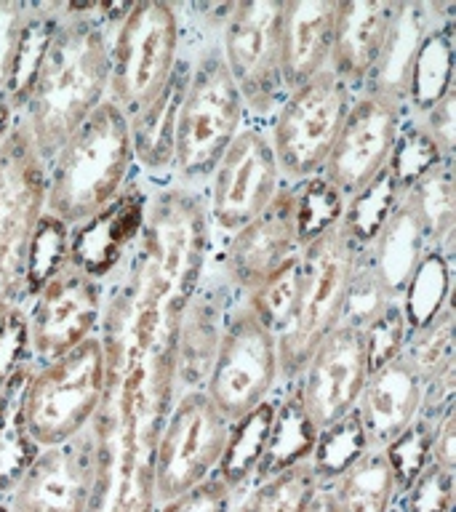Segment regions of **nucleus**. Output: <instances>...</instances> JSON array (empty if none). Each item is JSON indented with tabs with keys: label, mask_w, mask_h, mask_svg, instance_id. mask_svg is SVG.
I'll return each instance as SVG.
<instances>
[{
	"label": "nucleus",
	"mask_w": 456,
	"mask_h": 512,
	"mask_svg": "<svg viewBox=\"0 0 456 512\" xmlns=\"http://www.w3.org/2000/svg\"><path fill=\"white\" fill-rule=\"evenodd\" d=\"M128 8L131 3H59L62 19L19 115L46 163L107 102L110 35Z\"/></svg>",
	"instance_id": "obj_1"
},
{
	"label": "nucleus",
	"mask_w": 456,
	"mask_h": 512,
	"mask_svg": "<svg viewBox=\"0 0 456 512\" xmlns=\"http://www.w3.org/2000/svg\"><path fill=\"white\" fill-rule=\"evenodd\" d=\"M134 171L128 115L107 99L46 163V211L67 227L80 224L118 198Z\"/></svg>",
	"instance_id": "obj_2"
},
{
	"label": "nucleus",
	"mask_w": 456,
	"mask_h": 512,
	"mask_svg": "<svg viewBox=\"0 0 456 512\" xmlns=\"http://www.w3.org/2000/svg\"><path fill=\"white\" fill-rule=\"evenodd\" d=\"M211 222L203 195L179 184L150 190V206L134 259L160 304L179 315L206 275Z\"/></svg>",
	"instance_id": "obj_3"
},
{
	"label": "nucleus",
	"mask_w": 456,
	"mask_h": 512,
	"mask_svg": "<svg viewBox=\"0 0 456 512\" xmlns=\"http://www.w3.org/2000/svg\"><path fill=\"white\" fill-rule=\"evenodd\" d=\"M248 123L246 107L230 72L224 67L219 40L195 51L190 86L176 123L171 184L187 190H206L224 150Z\"/></svg>",
	"instance_id": "obj_4"
},
{
	"label": "nucleus",
	"mask_w": 456,
	"mask_h": 512,
	"mask_svg": "<svg viewBox=\"0 0 456 512\" xmlns=\"http://www.w3.org/2000/svg\"><path fill=\"white\" fill-rule=\"evenodd\" d=\"M358 256L360 248L342 224L299 248L294 310L278 334L280 382H294L312 350L339 326L344 291Z\"/></svg>",
	"instance_id": "obj_5"
},
{
	"label": "nucleus",
	"mask_w": 456,
	"mask_h": 512,
	"mask_svg": "<svg viewBox=\"0 0 456 512\" xmlns=\"http://www.w3.org/2000/svg\"><path fill=\"white\" fill-rule=\"evenodd\" d=\"M184 51L174 0H136L110 35V91L128 118L150 104Z\"/></svg>",
	"instance_id": "obj_6"
},
{
	"label": "nucleus",
	"mask_w": 456,
	"mask_h": 512,
	"mask_svg": "<svg viewBox=\"0 0 456 512\" xmlns=\"http://www.w3.org/2000/svg\"><path fill=\"white\" fill-rule=\"evenodd\" d=\"M107 390V355L99 334L75 350L35 366L24 392L27 430L40 448L91 427Z\"/></svg>",
	"instance_id": "obj_7"
},
{
	"label": "nucleus",
	"mask_w": 456,
	"mask_h": 512,
	"mask_svg": "<svg viewBox=\"0 0 456 512\" xmlns=\"http://www.w3.org/2000/svg\"><path fill=\"white\" fill-rule=\"evenodd\" d=\"M46 214V160L22 120L0 144V312L24 307V270Z\"/></svg>",
	"instance_id": "obj_8"
},
{
	"label": "nucleus",
	"mask_w": 456,
	"mask_h": 512,
	"mask_svg": "<svg viewBox=\"0 0 456 512\" xmlns=\"http://www.w3.org/2000/svg\"><path fill=\"white\" fill-rule=\"evenodd\" d=\"M352 99L355 91L331 70L286 91L267 123L283 184H296L323 171Z\"/></svg>",
	"instance_id": "obj_9"
},
{
	"label": "nucleus",
	"mask_w": 456,
	"mask_h": 512,
	"mask_svg": "<svg viewBox=\"0 0 456 512\" xmlns=\"http://www.w3.org/2000/svg\"><path fill=\"white\" fill-rule=\"evenodd\" d=\"M283 0L235 3L219 35L224 67L238 88L248 120L267 126L286 96L280 70Z\"/></svg>",
	"instance_id": "obj_10"
},
{
	"label": "nucleus",
	"mask_w": 456,
	"mask_h": 512,
	"mask_svg": "<svg viewBox=\"0 0 456 512\" xmlns=\"http://www.w3.org/2000/svg\"><path fill=\"white\" fill-rule=\"evenodd\" d=\"M278 384V336L262 326L243 304L235 302L203 392L227 422H235L270 398Z\"/></svg>",
	"instance_id": "obj_11"
},
{
	"label": "nucleus",
	"mask_w": 456,
	"mask_h": 512,
	"mask_svg": "<svg viewBox=\"0 0 456 512\" xmlns=\"http://www.w3.org/2000/svg\"><path fill=\"white\" fill-rule=\"evenodd\" d=\"M230 422L203 390L176 392L155 446L152 494L166 502L211 478L222 459Z\"/></svg>",
	"instance_id": "obj_12"
},
{
	"label": "nucleus",
	"mask_w": 456,
	"mask_h": 512,
	"mask_svg": "<svg viewBox=\"0 0 456 512\" xmlns=\"http://www.w3.org/2000/svg\"><path fill=\"white\" fill-rule=\"evenodd\" d=\"M283 187L267 126L248 120L224 150L208 179L206 211L211 230L232 235L270 206Z\"/></svg>",
	"instance_id": "obj_13"
},
{
	"label": "nucleus",
	"mask_w": 456,
	"mask_h": 512,
	"mask_svg": "<svg viewBox=\"0 0 456 512\" xmlns=\"http://www.w3.org/2000/svg\"><path fill=\"white\" fill-rule=\"evenodd\" d=\"M107 288L75 264L64 262L32 296L27 310L30 347L35 366L75 350L99 334Z\"/></svg>",
	"instance_id": "obj_14"
},
{
	"label": "nucleus",
	"mask_w": 456,
	"mask_h": 512,
	"mask_svg": "<svg viewBox=\"0 0 456 512\" xmlns=\"http://www.w3.org/2000/svg\"><path fill=\"white\" fill-rule=\"evenodd\" d=\"M408 118L406 104L374 91H358L320 174L350 198L390 163Z\"/></svg>",
	"instance_id": "obj_15"
},
{
	"label": "nucleus",
	"mask_w": 456,
	"mask_h": 512,
	"mask_svg": "<svg viewBox=\"0 0 456 512\" xmlns=\"http://www.w3.org/2000/svg\"><path fill=\"white\" fill-rule=\"evenodd\" d=\"M99 478L94 427L64 443L40 448L8 491V512H88Z\"/></svg>",
	"instance_id": "obj_16"
},
{
	"label": "nucleus",
	"mask_w": 456,
	"mask_h": 512,
	"mask_svg": "<svg viewBox=\"0 0 456 512\" xmlns=\"http://www.w3.org/2000/svg\"><path fill=\"white\" fill-rule=\"evenodd\" d=\"M299 248L302 246L296 238L294 203L283 184L262 214H256L238 232L224 238L222 251L214 259V270L240 299L291 262Z\"/></svg>",
	"instance_id": "obj_17"
},
{
	"label": "nucleus",
	"mask_w": 456,
	"mask_h": 512,
	"mask_svg": "<svg viewBox=\"0 0 456 512\" xmlns=\"http://www.w3.org/2000/svg\"><path fill=\"white\" fill-rule=\"evenodd\" d=\"M366 379L368 363L363 336L355 328L336 326L312 350L294 379V387L315 427L326 430L328 424H334L358 406Z\"/></svg>",
	"instance_id": "obj_18"
},
{
	"label": "nucleus",
	"mask_w": 456,
	"mask_h": 512,
	"mask_svg": "<svg viewBox=\"0 0 456 512\" xmlns=\"http://www.w3.org/2000/svg\"><path fill=\"white\" fill-rule=\"evenodd\" d=\"M147 206H150V187L136 174L126 184V190L102 211H96L80 224H72L67 262L102 283L118 275L142 238Z\"/></svg>",
	"instance_id": "obj_19"
},
{
	"label": "nucleus",
	"mask_w": 456,
	"mask_h": 512,
	"mask_svg": "<svg viewBox=\"0 0 456 512\" xmlns=\"http://www.w3.org/2000/svg\"><path fill=\"white\" fill-rule=\"evenodd\" d=\"M238 302L216 270L203 275L198 288L184 302L174 326V382L176 392L203 390L222 342L227 315Z\"/></svg>",
	"instance_id": "obj_20"
},
{
	"label": "nucleus",
	"mask_w": 456,
	"mask_h": 512,
	"mask_svg": "<svg viewBox=\"0 0 456 512\" xmlns=\"http://www.w3.org/2000/svg\"><path fill=\"white\" fill-rule=\"evenodd\" d=\"M195 51L192 54L182 51L171 78L166 80V86L160 88L158 96L128 118L136 171H142L147 179H152L155 187L168 184V179H171L176 123H179V110H182L184 94L190 86Z\"/></svg>",
	"instance_id": "obj_21"
},
{
	"label": "nucleus",
	"mask_w": 456,
	"mask_h": 512,
	"mask_svg": "<svg viewBox=\"0 0 456 512\" xmlns=\"http://www.w3.org/2000/svg\"><path fill=\"white\" fill-rule=\"evenodd\" d=\"M395 0H336L328 70L358 94L371 78L390 30Z\"/></svg>",
	"instance_id": "obj_22"
},
{
	"label": "nucleus",
	"mask_w": 456,
	"mask_h": 512,
	"mask_svg": "<svg viewBox=\"0 0 456 512\" xmlns=\"http://www.w3.org/2000/svg\"><path fill=\"white\" fill-rule=\"evenodd\" d=\"M336 0H283L280 70L286 91L328 70Z\"/></svg>",
	"instance_id": "obj_23"
},
{
	"label": "nucleus",
	"mask_w": 456,
	"mask_h": 512,
	"mask_svg": "<svg viewBox=\"0 0 456 512\" xmlns=\"http://www.w3.org/2000/svg\"><path fill=\"white\" fill-rule=\"evenodd\" d=\"M422 406V379L403 358L384 363L371 371L358 398V411L368 448H384L398 438L419 416Z\"/></svg>",
	"instance_id": "obj_24"
},
{
	"label": "nucleus",
	"mask_w": 456,
	"mask_h": 512,
	"mask_svg": "<svg viewBox=\"0 0 456 512\" xmlns=\"http://www.w3.org/2000/svg\"><path fill=\"white\" fill-rule=\"evenodd\" d=\"M435 19H438L435 0H395L390 30H387L376 67L363 91L384 94L406 104L408 80H411L416 54H419Z\"/></svg>",
	"instance_id": "obj_25"
},
{
	"label": "nucleus",
	"mask_w": 456,
	"mask_h": 512,
	"mask_svg": "<svg viewBox=\"0 0 456 512\" xmlns=\"http://www.w3.org/2000/svg\"><path fill=\"white\" fill-rule=\"evenodd\" d=\"M438 19L416 54L406 91L408 115H419L456 88V0H435Z\"/></svg>",
	"instance_id": "obj_26"
},
{
	"label": "nucleus",
	"mask_w": 456,
	"mask_h": 512,
	"mask_svg": "<svg viewBox=\"0 0 456 512\" xmlns=\"http://www.w3.org/2000/svg\"><path fill=\"white\" fill-rule=\"evenodd\" d=\"M427 251H430V243L403 200L390 216V222L384 224L382 232L371 240V246L363 248V256L376 272V278L382 280L390 299L398 302Z\"/></svg>",
	"instance_id": "obj_27"
},
{
	"label": "nucleus",
	"mask_w": 456,
	"mask_h": 512,
	"mask_svg": "<svg viewBox=\"0 0 456 512\" xmlns=\"http://www.w3.org/2000/svg\"><path fill=\"white\" fill-rule=\"evenodd\" d=\"M318 432L320 430L312 422V416L307 414V408L302 406V400L296 395L294 382H280L270 438H267V448H264L254 483L307 462L312 448H315V440H318Z\"/></svg>",
	"instance_id": "obj_28"
},
{
	"label": "nucleus",
	"mask_w": 456,
	"mask_h": 512,
	"mask_svg": "<svg viewBox=\"0 0 456 512\" xmlns=\"http://www.w3.org/2000/svg\"><path fill=\"white\" fill-rule=\"evenodd\" d=\"M278 390L272 392L267 400H262L259 406L251 408L248 414H243L240 419L230 422L227 440H224L222 459L216 464L214 478L222 480L224 486L230 488L235 496L243 494V491L254 483V475L256 470H259V462H262L264 448H267V438H270Z\"/></svg>",
	"instance_id": "obj_29"
},
{
	"label": "nucleus",
	"mask_w": 456,
	"mask_h": 512,
	"mask_svg": "<svg viewBox=\"0 0 456 512\" xmlns=\"http://www.w3.org/2000/svg\"><path fill=\"white\" fill-rule=\"evenodd\" d=\"M406 206L416 216L430 248H443L456 254V179L454 158L430 168L416 179L403 195Z\"/></svg>",
	"instance_id": "obj_30"
},
{
	"label": "nucleus",
	"mask_w": 456,
	"mask_h": 512,
	"mask_svg": "<svg viewBox=\"0 0 456 512\" xmlns=\"http://www.w3.org/2000/svg\"><path fill=\"white\" fill-rule=\"evenodd\" d=\"M32 366L19 368L0 387V494H8L38 456L40 446L32 440L24 416V392L30 384Z\"/></svg>",
	"instance_id": "obj_31"
},
{
	"label": "nucleus",
	"mask_w": 456,
	"mask_h": 512,
	"mask_svg": "<svg viewBox=\"0 0 456 512\" xmlns=\"http://www.w3.org/2000/svg\"><path fill=\"white\" fill-rule=\"evenodd\" d=\"M336 512H392L400 488L382 448H368L350 470L328 486Z\"/></svg>",
	"instance_id": "obj_32"
},
{
	"label": "nucleus",
	"mask_w": 456,
	"mask_h": 512,
	"mask_svg": "<svg viewBox=\"0 0 456 512\" xmlns=\"http://www.w3.org/2000/svg\"><path fill=\"white\" fill-rule=\"evenodd\" d=\"M59 19H62L59 3H27L6 88V99L14 107L16 115H22L27 94H30L32 83H35L40 64H43L48 43H51L56 27H59Z\"/></svg>",
	"instance_id": "obj_33"
},
{
	"label": "nucleus",
	"mask_w": 456,
	"mask_h": 512,
	"mask_svg": "<svg viewBox=\"0 0 456 512\" xmlns=\"http://www.w3.org/2000/svg\"><path fill=\"white\" fill-rule=\"evenodd\" d=\"M398 302L406 315L408 331L454 304V254L443 248H430Z\"/></svg>",
	"instance_id": "obj_34"
},
{
	"label": "nucleus",
	"mask_w": 456,
	"mask_h": 512,
	"mask_svg": "<svg viewBox=\"0 0 456 512\" xmlns=\"http://www.w3.org/2000/svg\"><path fill=\"white\" fill-rule=\"evenodd\" d=\"M400 203H403V190L384 168L382 174L374 176L366 187H360L355 195L347 198L339 224L355 246L366 248L382 232L384 224L390 222V216L395 214Z\"/></svg>",
	"instance_id": "obj_35"
},
{
	"label": "nucleus",
	"mask_w": 456,
	"mask_h": 512,
	"mask_svg": "<svg viewBox=\"0 0 456 512\" xmlns=\"http://www.w3.org/2000/svg\"><path fill=\"white\" fill-rule=\"evenodd\" d=\"M368 451L366 432L360 424L358 411L352 408L350 414L328 424L326 430L318 432L315 448H312L310 464L312 475L318 480V486H331L342 472H347L360 456Z\"/></svg>",
	"instance_id": "obj_36"
},
{
	"label": "nucleus",
	"mask_w": 456,
	"mask_h": 512,
	"mask_svg": "<svg viewBox=\"0 0 456 512\" xmlns=\"http://www.w3.org/2000/svg\"><path fill=\"white\" fill-rule=\"evenodd\" d=\"M286 187L288 195H291V203H294L299 246H307L310 240H315L318 235H323V232L342 222L347 198L323 174H315L296 184H286Z\"/></svg>",
	"instance_id": "obj_37"
},
{
	"label": "nucleus",
	"mask_w": 456,
	"mask_h": 512,
	"mask_svg": "<svg viewBox=\"0 0 456 512\" xmlns=\"http://www.w3.org/2000/svg\"><path fill=\"white\" fill-rule=\"evenodd\" d=\"M456 310L454 304H448L443 310L430 318L422 326H416L408 331L406 344H403V352L400 358L406 360L408 366L414 368L416 376L427 382L430 376H435L438 371L454 363L456 360Z\"/></svg>",
	"instance_id": "obj_38"
},
{
	"label": "nucleus",
	"mask_w": 456,
	"mask_h": 512,
	"mask_svg": "<svg viewBox=\"0 0 456 512\" xmlns=\"http://www.w3.org/2000/svg\"><path fill=\"white\" fill-rule=\"evenodd\" d=\"M315 488L318 480L312 475L310 464H296L280 475L251 483L240 494V502L232 512H302Z\"/></svg>",
	"instance_id": "obj_39"
},
{
	"label": "nucleus",
	"mask_w": 456,
	"mask_h": 512,
	"mask_svg": "<svg viewBox=\"0 0 456 512\" xmlns=\"http://www.w3.org/2000/svg\"><path fill=\"white\" fill-rule=\"evenodd\" d=\"M296 280H299V254L280 267L278 272H272L270 278L259 283L254 291H248L246 296H240L238 302L254 315L262 326H267L272 334L278 336L286 328L291 310H294L296 296Z\"/></svg>",
	"instance_id": "obj_40"
},
{
	"label": "nucleus",
	"mask_w": 456,
	"mask_h": 512,
	"mask_svg": "<svg viewBox=\"0 0 456 512\" xmlns=\"http://www.w3.org/2000/svg\"><path fill=\"white\" fill-rule=\"evenodd\" d=\"M67 248H70V227L59 222L56 216H40L38 230L32 238L30 256H27V270H24V307L32 302V296L46 286V280L67 262Z\"/></svg>",
	"instance_id": "obj_41"
},
{
	"label": "nucleus",
	"mask_w": 456,
	"mask_h": 512,
	"mask_svg": "<svg viewBox=\"0 0 456 512\" xmlns=\"http://www.w3.org/2000/svg\"><path fill=\"white\" fill-rule=\"evenodd\" d=\"M443 160H448L446 155L432 144L430 136L424 134L422 128L416 126V120L408 115L403 128H400L398 142H395V150H392L390 163H387V171H390L392 179L400 184V190L406 195V190L416 179H422L430 168H435Z\"/></svg>",
	"instance_id": "obj_42"
},
{
	"label": "nucleus",
	"mask_w": 456,
	"mask_h": 512,
	"mask_svg": "<svg viewBox=\"0 0 456 512\" xmlns=\"http://www.w3.org/2000/svg\"><path fill=\"white\" fill-rule=\"evenodd\" d=\"M390 302H395V299H390V294L384 291L382 280L376 278V272L371 270V264L366 262L363 248H360L358 262H355V270L350 275L347 291H344L339 326L363 331Z\"/></svg>",
	"instance_id": "obj_43"
},
{
	"label": "nucleus",
	"mask_w": 456,
	"mask_h": 512,
	"mask_svg": "<svg viewBox=\"0 0 456 512\" xmlns=\"http://www.w3.org/2000/svg\"><path fill=\"white\" fill-rule=\"evenodd\" d=\"M432 427L435 424L416 416L414 422L408 424L406 430L400 432L398 438H392L387 446L382 448L387 462L392 467L395 483L398 488H408V483L419 475V472L432 462L430 448H432Z\"/></svg>",
	"instance_id": "obj_44"
},
{
	"label": "nucleus",
	"mask_w": 456,
	"mask_h": 512,
	"mask_svg": "<svg viewBox=\"0 0 456 512\" xmlns=\"http://www.w3.org/2000/svg\"><path fill=\"white\" fill-rule=\"evenodd\" d=\"M456 480L454 472L430 462L403 488L395 502V512H454Z\"/></svg>",
	"instance_id": "obj_45"
},
{
	"label": "nucleus",
	"mask_w": 456,
	"mask_h": 512,
	"mask_svg": "<svg viewBox=\"0 0 456 512\" xmlns=\"http://www.w3.org/2000/svg\"><path fill=\"white\" fill-rule=\"evenodd\" d=\"M360 336H363V347H366L368 374L376 371V368H382L384 363L400 358V352H403V344H406L408 336V323L400 302L387 304V307L360 331Z\"/></svg>",
	"instance_id": "obj_46"
},
{
	"label": "nucleus",
	"mask_w": 456,
	"mask_h": 512,
	"mask_svg": "<svg viewBox=\"0 0 456 512\" xmlns=\"http://www.w3.org/2000/svg\"><path fill=\"white\" fill-rule=\"evenodd\" d=\"M27 307H11L0 312V387L24 366H32Z\"/></svg>",
	"instance_id": "obj_47"
},
{
	"label": "nucleus",
	"mask_w": 456,
	"mask_h": 512,
	"mask_svg": "<svg viewBox=\"0 0 456 512\" xmlns=\"http://www.w3.org/2000/svg\"><path fill=\"white\" fill-rule=\"evenodd\" d=\"M235 494L219 478H206L190 491L171 496L166 502H155L152 512H232Z\"/></svg>",
	"instance_id": "obj_48"
},
{
	"label": "nucleus",
	"mask_w": 456,
	"mask_h": 512,
	"mask_svg": "<svg viewBox=\"0 0 456 512\" xmlns=\"http://www.w3.org/2000/svg\"><path fill=\"white\" fill-rule=\"evenodd\" d=\"M416 126L430 136L432 144L438 147L446 158H454L456 150V88H451L446 96H440L438 102L427 107L419 115H411Z\"/></svg>",
	"instance_id": "obj_49"
},
{
	"label": "nucleus",
	"mask_w": 456,
	"mask_h": 512,
	"mask_svg": "<svg viewBox=\"0 0 456 512\" xmlns=\"http://www.w3.org/2000/svg\"><path fill=\"white\" fill-rule=\"evenodd\" d=\"M456 408V360L448 363L443 371L422 382V406L419 416L427 422H438L440 416Z\"/></svg>",
	"instance_id": "obj_50"
},
{
	"label": "nucleus",
	"mask_w": 456,
	"mask_h": 512,
	"mask_svg": "<svg viewBox=\"0 0 456 512\" xmlns=\"http://www.w3.org/2000/svg\"><path fill=\"white\" fill-rule=\"evenodd\" d=\"M24 11H27V3L0 0V96H6L8 75H11V64H14Z\"/></svg>",
	"instance_id": "obj_51"
},
{
	"label": "nucleus",
	"mask_w": 456,
	"mask_h": 512,
	"mask_svg": "<svg viewBox=\"0 0 456 512\" xmlns=\"http://www.w3.org/2000/svg\"><path fill=\"white\" fill-rule=\"evenodd\" d=\"M430 459L443 470H456V408L440 416L432 427Z\"/></svg>",
	"instance_id": "obj_52"
},
{
	"label": "nucleus",
	"mask_w": 456,
	"mask_h": 512,
	"mask_svg": "<svg viewBox=\"0 0 456 512\" xmlns=\"http://www.w3.org/2000/svg\"><path fill=\"white\" fill-rule=\"evenodd\" d=\"M302 512H336L334 496H331L328 486H318V488H315V494L310 496V502L304 504Z\"/></svg>",
	"instance_id": "obj_53"
},
{
	"label": "nucleus",
	"mask_w": 456,
	"mask_h": 512,
	"mask_svg": "<svg viewBox=\"0 0 456 512\" xmlns=\"http://www.w3.org/2000/svg\"><path fill=\"white\" fill-rule=\"evenodd\" d=\"M19 123V115L14 112V107L8 104L6 96H0V144L8 136V131Z\"/></svg>",
	"instance_id": "obj_54"
},
{
	"label": "nucleus",
	"mask_w": 456,
	"mask_h": 512,
	"mask_svg": "<svg viewBox=\"0 0 456 512\" xmlns=\"http://www.w3.org/2000/svg\"><path fill=\"white\" fill-rule=\"evenodd\" d=\"M0 512H8V507H6V504H0Z\"/></svg>",
	"instance_id": "obj_55"
},
{
	"label": "nucleus",
	"mask_w": 456,
	"mask_h": 512,
	"mask_svg": "<svg viewBox=\"0 0 456 512\" xmlns=\"http://www.w3.org/2000/svg\"><path fill=\"white\" fill-rule=\"evenodd\" d=\"M392 512H395V507H392Z\"/></svg>",
	"instance_id": "obj_56"
}]
</instances>
